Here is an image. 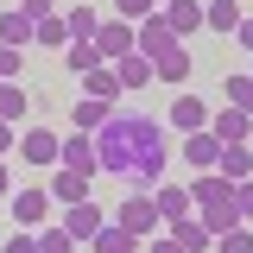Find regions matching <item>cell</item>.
Segmentation results:
<instances>
[{"mask_svg":"<svg viewBox=\"0 0 253 253\" xmlns=\"http://www.w3.org/2000/svg\"><path fill=\"white\" fill-rule=\"evenodd\" d=\"M95 165H101V177H126V171H133V139H126V114H114V121L95 133Z\"/></svg>","mask_w":253,"mask_h":253,"instance_id":"6da1fadb","label":"cell"},{"mask_svg":"<svg viewBox=\"0 0 253 253\" xmlns=\"http://www.w3.org/2000/svg\"><path fill=\"white\" fill-rule=\"evenodd\" d=\"M6 209H13L19 228H44V221H51V190H44V184H26V190L6 196Z\"/></svg>","mask_w":253,"mask_h":253,"instance_id":"7a4b0ae2","label":"cell"},{"mask_svg":"<svg viewBox=\"0 0 253 253\" xmlns=\"http://www.w3.org/2000/svg\"><path fill=\"white\" fill-rule=\"evenodd\" d=\"M126 228V234H158L165 221H158V203H152V190H126V203H121V215H114Z\"/></svg>","mask_w":253,"mask_h":253,"instance_id":"3957f363","label":"cell"},{"mask_svg":"<svg viewBox=\"0 0 253 253\" xmlns=\"http://www.w3.org/2000/svg\"><path fill=\"white\" fill-rule=\"evenodd\" d=\"M13 152L26 158V165H44V171H57V152H63V139H57V133H51V126H26Z\"/></svg>","mask_w":253,"mask_h":253,"instance_id":"277c9868","label":"cell"},{"mask_svg":"<svg viewBox=\"0 0 253 253\" xmlns=\"http://www.w3.org/2000/svg\"><path fill=\"white\" fill-rule=\"evenodd\" d=\"M57 171H76V177H101V165H95V133H70L63 139V152H57Z\"/></svg>","mask_w":253,"mask_h":253,"instance_id":"5b68a950","label":"cell"},{"mask_svg":"<svg viewBox=\"0 0 253 253\" xmlns=\"http://www.w3.org/2000/svg\"><path fill=\"white\" fill-rule=\"evenodd\" d=\"M177 44H184V38H177V32H171V26H165V19H158V13H152V19H146V26H133V51H139V57H165V51H177Z\"/></svg>","mask_w":253,"mask_h":253,"instance_id":"8992f818","label":"cell"},{"mask_svg":"<svg viewBox=\"0 0 253 253\" xmlns=\"http://www.w3.org/2000/svg\"><path fill=\"white\" fill-rule=\"evenodd\" d=\"M209 133H215L221 146H253V114L247 108H215L209 114Z\"/></svg>","mask_w":253,"mask_h":253,"instance_id":"52a82bcc","label":"cell"},{"mask_svg":"<svg viewBox=\"0 0 253 253\" xmlns=\"http://www.w3.org/2000/svg\"><path fill=\"white\" fill-rule=\"evenodd\" d=\"M152 203H158V221H165V228H171V221H184V215H196V196H190V184H171V177L152 190Z\"/></svg>","mask_w":253,"mask_h":253,"instance_id":"ba28073f","label":"cell"},{"mask_svg":"<svg viewBox=\"0 0 253 253\" xmlns=\"http://www.w3.org/2000/svg\"><path fill=\"white\" fill-rule=\"evenodd\" d=\"M165 126H177V133H203V126H209V101H203V95H171V121Z\"/></svg>","mask_w":253,"mask_h":253,"instance_id":"9c48e42d","label":"cell"},{"mask_svg":"<svg viewBox=\"0 0 253 253\" xmlns=\"http://www.w3.org/2000/svg\"><path fill=\"white\" fill-rule=\"evenodd\" d=\"M95 51H101V63H121L126 51H133V26H126V19H101V26H95Z\"/></svg>","mask_w":253,"mask_h":253,"instance_id":"30bf717a","label":"cell"},{"mask_svg":"<svg viewBox=\"0 0 253 253\" xmlns=\"http://www.w3.org/2000/svg\"><path fill=\"white\" fill-rule=\"evenodd\" d=\"M101 221H108V215L95 209V196H89V203H70V209H63V221H57V228H63V234H70V241H95V228H101Z\"/></svg>","mask_w":253,"mask_h":253,"instance_id":"8fae6325","label":"cell"},{"mask_svg":"<svg viewBox=\"0 0 253 253\" xmlns=\"http://www.w3.org/2000/svg\"><path fill=\"white\" fill-rule=\"evenodd\" d=\"M158 19L177 32V38H190V32H203V0H165Z\"/></svg>","mask_w":253,"mask_h":253,"instance_id":"7c38bea8","label":"cell"},{"mask_svg":"<svg viewBox=\"0 0 253 253\" xmlns=\"http://www.w3.org/2000/svg\"><path fill=\"white\" fill-rule=\"evenodd\" d=\"M165 234H171V241H177V247H184V253H209V247H215V234H209V228H203V221H196V215H184V221H171Z\"/></svg>","mask_w":253,"mask_h":253,"instance_id":"4fadbf2b","label":"cell"},{"mask_svg":"<svg viewBox=\"0 0 253 253\" xmlns=\"http://www.w3.org/2000/svg\"><path fill=\"white\" fill-rule=\"evenodd\" d=\"M184 158L196 165V171H215V158H221V139L203 126V133H184Z\"/></svg>","mask_w":253,"mask_h":253,"instance_id":"5bb4252c","label":"cell"},{"mask_svg":"<svg viewBox=\"0 0 253 253\" xmlns=\"http://www.w3.org/2000/svg\"><path fill=\"white\" fill-rule=\"evenodd\" d=\"M241 19H247V13H241V0H203V26H209V32H228V38H234Z\"/></svg>","mask_w":253,"mask_h":253,"instance_id":"9a60e30c","label":"cell"},{"mask_svg":"<svg viewBox=\"0 0 253 253\" xmlns=\"http://www.w3.org/2000/svg\"><path fill=\"white\" fill-rule=\"evenodd\" d=\"M83 83V95H95V101H121V76H114V63H101V70H89V76H76Z\"/></svg>","mask_w":253,"mask_h":253,"instance_id":"2e32d148","label":"cell"},{"mask_svg":"<svg viewBox=\"0 0 253 253\" xmlns=\"http://www.w3.org/2000/svg\"><path fill=\"white\" fill-rule=\"evenodd\" d=\"M51 203H63V209H70V203H89V177H76V171H51Z\"/></svg>","mask_w":253,"mask_h":253,"instance_id":"e0dca14e","label":"cell"},{"mask_svg":"<svg viewBox=\"0 0 253 253\" xmlns=\"http://www.w3.org/2000/svg\"><path fill=\"white\" fill-rule=\"evenodd\" d=\"M114 76H121V89H146V83H158V76H152V57H139V51H126V57L114 63Z\"/></svg>","mask_w":253,"mask_h":253,"instance_id":"ac0fdd59","label":"cell"},{"mask_svg":"<svg viewBox=\"0 0 253 253\" xmlns=\"http://www.w3.org/2000/svg\"><path fill=\"white\" fill-rule=\"evenodd\" d=\"M108 121H114V101H95V95L76 101V133H101Z\"/></svg>","mask_w":253,"mask_h":253,"instance_id":"d6986e66","label":"cell"},{"mask_svg":"<svg viewBox=\"0 0 253 253\" xmlns=\"http://www.w3.org/2000/svg\"><path fill=\"white\" fill-rule=\"evenodd\" d=\"M95 253H133L139 247V234H126L121 221H101V228H95V241H89Z\"/></svg>","mask_w":253,"mask_h":253,"instance_id":"ffe728a7","label":"cell"},{"mask_svg":"<svg viewBox=\"0 0 253 253\" xmlns=\"http://www.w3.org/2000/svg\"><path fill=\"white\" fill-rule=\"evenodd\" d=\"M215 171L228 177V184H241V177H253V146H221Z\"/></svg>","mask_w":253,"mask_h":253,"instance_id":"44dd1931","label":"cell"},{"mask_svg":"<svg viewBox=\"0 0 253 253\" xmlns=\"http://www.w3.org/2000/svg\"><path fill=\"white\" fill-rule=\"evenodd\" d=\"M63 57H70V76H89V70H101L95 38H70V44H63Z\"/></svg>","mask_w":253,"mask_h":253,"instance_id":"7402d4cb","label":"cell"},{"mask_svg":"<svg viewBox=\"0 0 253 253\" xmlns=\"http://www.w3.org/2000/svg\"><path fill=\"white\" fill-rule=\"evenodd\" d=\"M32 44H44V51H63V44H70V19H63V13L38 19V26H32Z\"/></svg>","mask_w":253,"mask_h":253,"instance_id":"603a6c76","label":"cell"},{"mask_svg":"<svg viewBox=\"0 0 253 253\" xmlns=\"http://www.w3.org/2000/svg\"><path fill=\"white\" fill-rule=\"evenodd\" d=\"M152 76H158V83H171V89H177V83L190 76V51H184V44H177V51H165V57L152 63Z\"/></svg>","mask_w":253,"mask_h":253,"instance_id":"cb8c5ba5","label":"cell"},{"mask_svg":"<svg viewBox=\"0 0 253 253\" xmlns=\"http://www.w3.org/2000/svg\"><path fill=\"white\" fill-rule=\"evenodd\" d=\"M196 221H203L209 234H228V228H241V209H234V203H209V209H196Z\"/></svg>","mask_w":253,"mask_h":253,"instance_id":"d4e9b609","label":"cell"},{"mask_svg":"<svg viewBox=\"0 0 253 253\" xmlns=\"http://www.w3.org/2000/svg\"><path fill=\"white\" fill-rule=\"evenodd\" d=\"M0 44H19V51L32 44V19L19 13V6H13V13H0Z\"/></svg>","mask_w":253,"mask_h":253,"instance_id":"484cf974","label":"cell"},{"mask_svg":"<svg viewBox=\"0 0 253 253\" xmlns=\"http://www.w3.org/2000/svg\"><path fill=\"white\" fill-rule=\"evenodd\" d=\"M0 121H26V83H0Z\"/></svg>","mask_w":253,"mask_h":253,"instance_id":"4316f807","label":"cell"},{"mask_svg":"<svg viewBox=\"0 0 253 253\" xmlns=\"http://www.w3.org/2000/svg\"><path fill=\"white\" fill-rule=\"evenodd\" d=\"M158 13V0H114V19H126V26H146Z\"/></svg>","mask_w":253,"mask_h":253,"instance_id":"83f0119b","label":"cell"},{"mask_svg":"<svg viewBox=\"0 0 253 253\" xmlns=\"http://www.w3.org/2000/svg\"><path fill=\"white\" fill-rule=\"evenodd\" d=\"M63 19H70V38H95V26H101V13H95V6H70Z\"/></svg>","mask_w":253,"mask_h":253,"instance_id":"f1b7e54d","label":"cell"},{"mask_svg":"<svg viewBox=\"0 0 253 253\" xmlns=\"http://www.w3.org/2000/svg\"><path fill=\"white\" fill-rule=\"evenodd\" d=\"M215 253H253V228L241 221V228H228V234H215Z\"/></svg>","mask_w":253,"mask_h":253,"instance_id":"f546056e","label":"cell"},{"mask_svg":"<svg viewBox=\"0 0 253 253\" xmlns=\"http://www.w3.org/2000/svg\"><path fill=\"white\" fill-rule=\"evenodd\" d=\"M26 76V51L19 44H0V83H19Z\"/></svg>","mask_w":253,"mask_h":253,"instance_id":"4dcf8cb0","label":"cell"},{"mask_svg":"<svg viewBox=\"0 0 253 253\" xmlns=\"http://www.w3.org/2000/svg\"><path fill=\"white\" fill-rule=\"evenodd\" d=\"M38 253H76V241H70L63 228H51V221H44V228H38Z\"/></svg>","mask_w":253,"mask_h":253,"instance_id":"1f68e13d","label":"cell"},{"mask_svg":"<svg viewBox=\"0 0 253 253\" xmlns=\"http://www.w3.org/2000/svg\"><path fill=\"white\" fill-rule=\"evenodd\" d=\"M228 108H247L253 114V76H228Z\"/></svg>","mask_w":253,"mask_h":253,"instance_id":"d6a6232c","label":"cell"},{"mask_svg":"<svg viewBox=\"0 0 253 253\" xmlns=\"http://www.w3.org/2000/svg\"><path fill=\"white\" fill-rule=\"evenodd\" d=\"M0 253H38V234L19 228V234H6V247H0Z\"/></svg>","mask_w":253,"mask_h":253,"instance_id":"836d02e7","label":"cell"},{"mask_svg":"<svg viewBox=\"0 0 253 253\" xmlns=\"http://www.w3.org/2000/svg\"><path fill=\"white\" fill-rule=\"evenodd\" d=\"M234 209H241V221H253V177L234 184Z\"/></svg>","mask_w":253,"mask_h":253,"instance_id":"e575fe53","label":"cell"},{"mask_svg":"<svg viewBox=\"0 0 253 253\" xmlns=\"http://www.w3.org/2000/svg\"><path fill=\"white\" fill-rule=\"evenodd\" d=\"M19 13H26L32 26H38V19H51V0H19Z\"/></svg>","mask_w":253,"mask_h":253,"instance_id":"d590c367","label":"cell"},{"mask_svg":"<svg viewBox=\"0 0 253 253\" xmlns=\"http://www.w3.org/2000/svg\"><path fill=\"white\" fill-rule=\"evenodd\" d=\"M13 146H19V126H13V121H0V158L13 152Z\"/></svg>","mask_w":253,"mask_h":253,"instance_id":"8d00e7d4","label":"cell"},{"mask_svg":"<svg viewBox=\"0 0 253 253\" xmlns=\"http://www.w3.org/2000/svg\"><path fill=\"white\" fill-rule=\"evenodd\" d=\"M234 44H241V51H253V19H241V26H234Z\"/></svg>","mask_w":253,"mask_h":253,"instance_id":"74e56055","label":"cell"},{"mask_svg":"<svg viewBox=\"0 0 253 253\" xmlns=\"http://www.w3.org/2000/svg\"><path fill=\"white\" fill-rule=\"evenodd\" d=\"M146 253H184V247H177L171 234H158V241H152V247H146Z\"/></svg>","mask_w":253,"mask_h":253,"instance_id":"f35d334b","label":"cell"},{"mask_svg":"<svg viewBox=\"0 0 253 253\" xmlns=\"http://www.w3.org/2000/svg\"><path fill=\"white\" fill-rule=\"evenodd\" d=\"M0 196H13V171H6V158H0Z\"/></svg>","mask_w":253,"mask_h":253,"instance_id":"ab89813d","label":"cell"},{"mask_svg":"<svg viewBox=\"0 0 253 253\" xmlns=\"http://www.w3.org/2000/svg\"><path fill=\"white\" fill-rule=\"evenodd\" d=\"M158 6H165V0H158Z\"/></svg>","mask_w":253,"mask_h":253,"instance_id":"60d3db41","label":"cell"},{"mask_svg":"<svg viewBox=\"0 0 253 253\" xmlns=\"http://www.w3.org/2000/svg\"><path fill=\"white\" fill-rule=\"evenodd\" d=\"M133 253H139V247H133Z\"/></svg>","mask_w":253,"mask_h":253,"instance_id":"b9f144b4","label":"cell"},{"mask_svg":"<svg viewBox=\"0 0 253 253\" xmlns=\"http://www.w3.org/2000/svg\"><path fill=\"white\" fill-rule=\"evenodd\" d=\"M247 76H253V70H247Z\"/></svg>","mask_w":253,"mask_h":253,"instance_id":"7bdbcfd3","label":"cell"}]
</instances>
